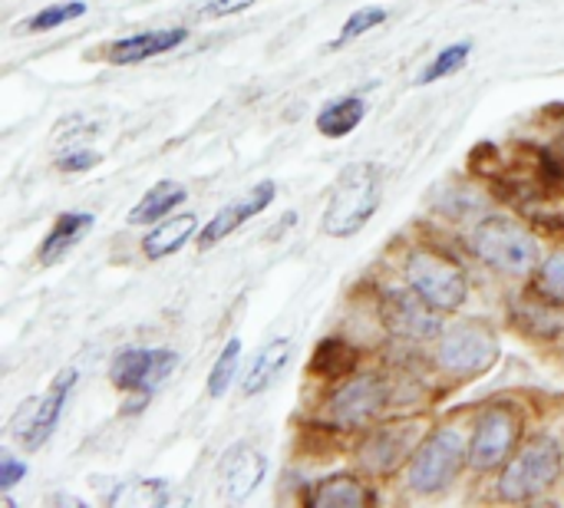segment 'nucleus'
Instances as JSON below:
<instances>
[{
  "mask_svg": "<svg viewBox=\"0 0 564 508\" xmlns=\"http://www.w3.org/2000/svg\"><path fill=\"white\" fill-rule=\"evenodd\" d=\"M433 311H436V307H433L416 288H410V291H390L387 301H383V317H387V324H390L397 334H406V337H416V341L440 334V321H436Z\"/></svg>",
  "mask_w": 564,
  "mask_h": 508,
  "instance_id": "10",
  "label": "nucleus"
},
{
  "mask_svg": "<svg viewBox=\"0 0 564 508\" xmlns=\"http://www.w3.org/2000/svg\"><path fill=\"white\" fill-rule=\"evenodd\" d=\"M383 20H387V10H380V7H364V10H357V13L344 23V30L337 33L334 46H344V43H350V40L364 36L367 30L380 26Z\"/></svg>",
  "mask_w": 564,
  "mask_h": 508,
  "instance_id": "26",
  "label": "nucleus"
},
{
  "mask_svg": "<svg viewBox=\"0 0 564 508\" xmlns=\"http://www.w3.org/2000/svg\"><path fill=\"white\" fill-rule=\"evenodd\" d=\"M539 291H542L549 301L564 304V251H555V255L549 258V264L542 268Z\"/></svg>",
  "mask_w": 564,
  "mask_h": 508,
  "instance_id": "27",
  "label": "nucleus"
},
{
  "mask_svg": "<svg viewBox=\"0 0 564 508\" xmlns=\"http://www.w3.org/2000/svg\"><path fill=\"white\" fill-rule=\"evenodd\" d=\"M254 0H208L202 7V17H228V13H238L245 7H251Z\"/></svg>",
  "mask_w": 564,
  "mask_h": 508,
  "instance_id": "30",
  "label": "nucleus"
},
{
  "mask_svg": "<svg viewBox=\"0 0 564 508\" xmlns=\"http://www.w3.org/2000/svg\"><path fill=\"white\" fill-rule=\"evenodd\" d=\"M89 228H93V215H86V212H63L53 221V228H50V235H46V241L40 248V264L59 261Z\"/></svg>",
  "mask_w": 564,
  "mask_h": 508,
  "instance_id": "15",
  "label": "nucleus"
},
{
  "mask_svg": "<svg viewBox=\"0 0 564 508\" xmlns=\"http://www.w3.org/2000/svg\"><path fill=\"white\" fill-rule=\"evenodd\" d=\"M397 430H400V426H387V430L377 433V440L367 446V466H370V469L387 473V469H393V466L403 460V453L410 450V433H413V426H406L403 436H397Z\"/></svg>",
  "mask_w": 564,
  "mask_h": 508,
  "instance_id": "21",
  "label": "nucleus"
},
{
  "mask_svg": "<svg viewBox=\"0 0 564 508\" xmlns=\"http://www.w3.org/2000/svg\"><path fill=\"white\" fill-rule=\"evenodd\" d=\"M377 205H380V175L370 162H357L340 175L327 202L324 231L334 238H350L373 218Z\"/></svg>",
  "mask_w": 564,
  "mask_h": 508,
  "instance_id": "1",
  "label": "nucleus"
},
{
  "mask_svg": "<svg viewBox=\"0 0 564 508\" xmlns=\"http://www.w3.org/2000/svg\"><path fill=\"white\" fill-rule=\"evenodd\" d=\"M96 162H99V155L83 149V152H69V155H63L56 165H59L63 172H86V169H93Z\"/></svg>",
  "mask_w": 564,
  "mask_h": 508,
  "instance_id": "29",
  "label": "nucleus"
},
{
  "mask_svg": "<svg viewBox=\"0 0 564 508\" xmlns=\"http://www.w3.org/2000/svg\"><path fill=\"white\" fill-rule=\"evenodd\" d=\"M406 278H410V288H416L436 311H456L469 294L466 274L459 271V264L446 261L436 251H416L406 261Z\"/></svg>",
  "mask_w": 564,
  "mask_h": 508,
  "instance_id": "4",
  "label": "nucleus"
},
{
  "mask_svg": "<svg viewBox=\"0 0 564 508\" xmlns=\"http://www.w3.org/2000/svg\"><path fill=\"white\" fill-rule=\"evenodd\" d=\"M307 502L317 508H360L373 502V493H370V486H364L354 476H330L321 486H314Z\"/></svg>",
  "mask_w": 564,
  "mask_h": 508,
  "instance_id": "16",
  "label": "nucleus"
},
{
  "mask_svg": "<svg viewBox=\"0 0 564 508\" xmlns=\"http://www.w3.org/2000/svg\"><path fill=\"white\" fill-rule=\"evenodd\" d=\"M185 40V30L182 26H169V30H145V33H135V36H126V40H116L109 46V60L126 66V63H142L149 56H159L165 50H175L178 43Z\"/></svg>",
  "mask_w": 564,
  "mask_h": 508,
  "instance_id": "14",
  "label": "nucleus"
},
{
  "mask_svg": "<svg viewBox=\"0 0 564 508\" xmlns=\"http://www.w3.org/2000/svg\"><path fill=\"white\" fill-rule=\"evenodd\" d=\"M73 383H76V370H63V374L53 380L46 400H40V403L33 407V420H30V426H26V433H23L26 450H40V446L53 436L56 420H59V413H63V403H66V393H69Z\"/></svg>",
  "mask_w": 564,
  "mask_h": 508,
  "instance_id": "13",
  "label": "nucleus"
},
{
  "mask_svg": "<svg viewBox=\"0 0 564 508\" xmlns=\"http://www.w3.org/2000/svg\"><path fill=\"white\" fill-rule=\"evenodd\" d=\"M268 473V460L251 446H235L221 463V493L231 502L248 499Z\"/></svg>",
  "mask_w": 564,
  "mask_h": 508,
  "instance_id": "12",
  "label": "nucleus"
},
{
  "mask_svg": "<svg viewBox=\"0 0 564 508\" xmlns=\"http://www.w3.org/2000/svg\"><path fill=\"white\" fill-rule=\"evenodd\" d=\"M271 202H274V182H261V185L248 188L241 198L228 202L218 215H212V221H208V225L202 228V235H198V245H202V248L218 245L225 235H231L235 228H241L245 221H251L254 215H261Z\"/></svg>",
  "mask_w": 564,
  "mask_h": 508,
  "instance_id": "11",
  "label": "nucleus"
},
{
  "mask_svg": "<svg viewBox=\"0 0 564 508\" xmlns=\"http://www.w3.org/2000/svg\"><path fill=\"white\" fill-rule=\"evenodd\" d=\"M238 360H241V341L231 337V341L225 344V350H221V357H218L212 377H208V393H212V397H221V393L231 387V380H235V374H238Z\"/></svg>",
  "mask_w": 564,
  "mask_h": 508,
  "instance_id": "24",
  "label": "nucleus"
},
{
  "mask_svg": "<svg viewBox=\"0 0 564 508\" xmlns=\"http://www.w3.org/2000/svg\"><path fill=\"white\" fill-rule=\"evenodd\" d=\"M23 476H26V466H23V463H17L10 453H3V456H0V489H3V493H7V489H13Z\"/></svg>",
  "mask_w": 564,
  "mask_h": 508,
  "instance_id": "28",
  "label": "nucleus"
},
{
  "mask_svg": "<svg viewBox=\"0 0 564 508\" xmlns=\"http://www.w3.org/2000/svg\"><path fill=\"white\" fill-rule=\"evenodd\" d=\"M387 403V387L380 377H357L330 400V420L337 426H364Z\"/></svg>",
  "mask_w": 564,
  "mask_h": 508,
  "instance_id": "9",
  "label": "nucleus"
},
{
  "mask_svg": "<svg viewBox=\"0 0 564 508\" xmlns=\"http://www.w3.org/2000/svg\"><path fill=\"white\" fill-rule=\"evenodd\" d=\"M198 228V218L195 215H178V218H169V221H159L145 238H142V251L149 258H165V255H175L188 238L192 231Z\"/></svg>",
  "mask_w": 564,
  "mask_h": 508,
  "instance_id": "17",
  "label": "nucleus"
},
{
  "mask_svg": "<svg viewBox=\"0 0 564 508\" xmlns=\"http://www.w3.org/2000/svg\"><path fill=\"white\" fill-rule=\"evenodd\" d=\"M496 357H499L496 337L482 324L449 327V334L443 337V347H440L443 367H449L456 374H482L496 364Z\"/></svg>",
  "mask_w": 564,
  "mask_h": 508,
  "instance_id": "7",
  "label": "nucleus"
},
{
  "mask_svg": "<svg viewBox=\"0 0 564 508\" xmlns=\"http://www.w3.org/2000/svg\"><path fill=\"white\" fill-rule=\"evenodd\" d=\"M463 460H466L463 436L456 430H440L416 450L413 466H410V486L426 496L440 493L459 476Z\"/></svg>",
  "mask_w": 564,
  "mask_h": 508,
  "instance_id": "5",
  "label": "nucleus"
},
{
  "mask_svg": "<svg viewBox=\"0 0 564 508\" xmlns=\"http://www.w3.org/2000/svg\"><path fill=\"white\" fill-rule=\"evenodd\" d=\"M178 364V354L172 350H122L116 360H112V383L119 390H135L142 397H149L159 383L169 380V374L175 370Z\"/></svg>",
  "mask_w": 564,
  "mask_h": 508,
  "instance_id": "8",
  "label": "nucleus"
},
{
  "mask_svg": "<svg viewBox=\"0 0 564 508\" xmlns=\"http://www.w3.org/2000/svg\"><path fill=\"white\" fill-rule=\"evenodd\" d=\"M545 165H549L558 179H564V136L545 152Z\"/></svg>",
  "mask_w": 564,
  "mask_h": 508,
  "instance_id": "31",
  "label": "nucleus"
},
{
  "mask_svg": "<svg viewBox=\"0 0 564 508\" xmlns=\"http://www.w3.org/2000/svg\"><path fill=\"white\" fill-rule=\"evenodd\" d=\"M288 357H291V341H284V337L271 341V344L258 354V360H254L251 374L245 377V387H241V390H245V397H254V393H261L264 387H271V383H274V377L284 370Z\"/></svg>",
  "mask_w": 564,
  "mask_h": 508,
  "instance_id": "19",
  "label": "nucleus"
},
{
  "mask_svg": "<svg viewBox=\"0 0 564 508\" xmlns=\"http://www.w3.org/2000/svg\"><path fill=\"white\" fill-rule=\"evenodd\" d=\"M466 56H469V43H456V46H449V50H443L423 73H420V83H436V79H443V76H449V73H456L463 63H466Z\"/></svg>",
  "mask_w": 564,
  "mask_h": 508,
  "instance_id": "25",
  "label": "nucleus"
},
{
  "mask_svg": "<svg viewBox=\"0 0 564 508\" xmlns=\"http://www.w3.org/2000/svg\"><path fill=\"white\" fill-rule=\"evenodd\" d=\"M357 367V350L344 341H324L311 357V374L321 377H344Z\"/></svg>",
  "mask_w": 564,
  "mask_h": 508,
  "instance_id": "22",
  "label": "nucleus"
},
{
  "mask_svg": "<svg viewBox=\"0 0 564 508\" xmlns=\"http://www.w3.org/2000/svg\"><path fill=\"white\" fill-rule=\"evenodd\" d=\"M469 245L486 264H492L499 271H509V274H529L539 264L535 238L522 225H516L509 218H486L473 231Z\"/></svg>",
  "mask_w": 564,
  "mask_h": 508,
  "instance_id": "2",
  "label": "nucleus"
},
{
  "mask_svg": "<svg viewBox=\"0 0 564 508\" xmlns=\"http://www.w3.org/2000/svg\"><path fill=\"white\" fill-rule=\"evenodd\" d=\"M558 473H562L558 443L549 436H539L512 460V466L506 469V476L499 483V493L509 502H525V499L542 496L558 479Z\"/></svg>",
  "mask_w": 564,
  "mask_h": 508,
  "instance_id": "3",
  "label": "nucleus"
},
{
  "mask_svg": "<svg viewBox=\"0 0 564 508\" xmlns=\"http://www.w3.org/2000/svg\"><path fill=\"white\" fill-rule=\"evenodd\" d=\"M364 116H367L364 99H360V96H344V99H337V102H330V106L321 109L317 129H321L327 139H340V136L354 132V129L364 122Z\"/></svg>",
  "mask_w": 564,
  "mask_h": 508,
  "instance_id": "20",
  "label": "nucleus"
},
{
  "mask_svg": "<svg viewBox=\"0 0 564 508\" xmlns=\"http://www.w3.org/2000/svg\"><path fill=\"white\" fill-rule=\"evenodd\" d=\"M86 13V3L83 0H66V3H53V7H43L36 17H30L26 23H23V30L26 33H43V30H56V26H63V23H69V20H76V17H83Z\"/></svg>",
  "mask_w": 564,
  "mask_h": 508,
  "instance_id": "23",
  "label": "nucleus"
},
{
  "mask_svg": "<svg viewBox=\"0 0 564 508\" xmlns=\"http://www.w3.org/2000/svg\"><path fill=\"white\" fill-rule=\"evenodd\" d=\"M185 202V188L178 182H159L155 188L145 192V198L129 212V221L132 225H152V221H162L172 208H178Z\"/></svg>",
  "mask_w": 564,
  "mask_h": 508,
  "instance_id": "18",
  "label": "nucleus"
},
{
  "mask_svg": "<svg viewBox=\"0 0 564 508\" xmlns=\"http://www.w3.org/2000/svg\"><path fill=\"white\" fill-rule=\"evenodd\" d=\"M519 433H522V420L509 407H496V410L482 413L479 423H476V436L469 443V463L479 473H489V469L502 466L512 456V450L519 443Z\"/></svg>",
  "mask_w": 564,
  "mask_h": 508,
  "instance_id": "6",
  "label": "nucleus"
}]
</instances>
